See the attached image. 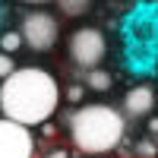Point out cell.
<instances>
[{
    "label": "cell",
    "mask_w": 158,
    "mask_h": 158,
    "mask_svg": "<svg viewBox=\"0 0 158 158\" xmlns=\"http://www.w3.org/2000/svg\"><path fill=\"white\" fill-rule=\"evenodd\" d=\"M60 108V82L44 67H19L0 82V114L22 127H44Z\"/></svg>",
    "instance_id": "obj_1"
},
{
    "label": "cell",
    "mask_w": 158,
    "mask_h": 158,
    "mask_svg": "<svg viewBox=\"0 0 158 158\" xmlns=\"http://www.w3.org/2000/svg\"><path fill=\"white\" fill-rule=\"evenodd\" d=\"M70 142L85 158H98L104 152H114L127 136V114L114 104H79L67 120Z\"/></svg>",
    "instance_id": "obj_2"
},
{
    "label": "cell",
    "mask_w": 158,
    "mask_h": 158,
    "mask_svg": "<svg viewBox=\"0 0 158 158\" xmlns=\"http://www.w3.org/2000/svg\"><path fill=\"white\" fill-rule=\"evenodd\" d=\"M70 60L76 63V67H82L85 73L89 70H98V63L104 60V54H108V41H104L101 29H95V25H82V29H76L70 35Z\"/></svg>",
    "instance_id": "obj_3"
},
{
    "label": "cell",
    "mask_w": 158,
    "mask_h": 158,
    "mask_svg": "<svg viewBox=\"0 0 158 158\" xmlns=\"http://www.w3.org/2000/svg\"><path fill=\"white\" fill-rule=\"evenodd\" d=\"M19 32H22V41H25V48H29V51L44 54V51H51V48L57 44L60 25H57V19L51 16L48 10H32V13H25Z\"/></svg>",
    "instance_id": "obj_4"
},
{
    "label": "cell",
    "mask_w": 158,
    "mask_h": 158,
    "mask_svg": "<svg viewBox=\"0 0 158 158\" xmlns=\"http://www.w3.org/2000/svg\"><path fill=\"white\" fill-rule=\"evenodd\" d=\"M35 152H38V142L32 127L0 117V158H35Z\"/></svg>",
    "instance_id": "obj_5"
},
{
    "label": "cell",
    "mask_w": 158,
    "mask_h": 158,
    "mask_svg": "<svg viewBox=\"0 0 158 158\" xmlns=\"http://www.w3.org/2000/svg\"><path fill=\"white\" fill-rule=\"evenodd\" d=\"M155 108V92L149 85H133L123 95V114L127 117H146Z\"/></svg>",
    "instance_id": "obj_6"
},
{
    "label": "cell",
    "mask_w": 158,
    "mask_h": 158,
    "mask_svg": "<svg viewBox=\"0 0 158 158\" xmlns=\"http://www.w3.org/2000/svg\"><path fill=\"white\" fill-rule=\"evenodd\" d=\"M85 85L95 89V92H108V89L114 85V76H111L108 70H89V73H85Z\"/></svg>",
    "instance_id": "obj_7"
},
{
    "label": "cell",
    "mask_w": 158,
    "mask_h": 158,
    "mask_svg": "<svg viewBox=\"0 0 158 158\" xmlns=\"http://www.w3.org/2000/svg\"><path fill=\"white\" fill-rule=\"evenodd\" d=\"M57 6L63 10V16H82V13H89L92 0H57Z\"/></svg>",
    "instance_id": "obj_8"
},
{
    "label": "cell",
    "mask_w": 158,
    "mask_h": 158,
    "mask_svg": "<svg viewBox=\"0 0 158 158\" xmlns=\"http://www.w3.org/2000/svg\"><path fill=\"white\" fill-rule=\"evenodd\" d=\"M22 44H25L22 32H3V35H0V51H3V54H16Z\"/></svg>",
    "instance_id": "obj_9"
},
{
    "label": "cell",
    "mask_w": 158,
    "mask_h": 158,
    "mask_svg": "<svg viewBox=\"0 0 158 158\" xmlns=\"http://www.w3.org/2000/svg\"><path fill=\"white\" fill-rule=\"evenodd\" d=\"M158 155V146H155V139H139L136 142V158H155Z\"/></svg>",
    "instance_id": "obj_10"
},
{
    "label": "cell",
    "mask_w": 158,
    "mask_h": 158,
    "mask_svg": "<svg viewBox=\"0 0 158 158\" xmlns=\"http://www.w3.org/2000/svg\"><path fill=\"white\" fill-rule=\"evenodd\" d=\"M16 70H19V67H16V60H13V54H3V51H0V82L10 79Z\"/></svg>",
    "instance_id": "obj_11"
},
{
    "label": "cell",
    "mask_w": 158,
    "mask_h": 158,
    "mask_svg": "<svg viewBox=\"0 0 158 158\" xmlns=\"http://www.w3.org/2000/svg\"><path fill=\"white\" fill-rule=\"evenodd\" d=\"M82 95H85V89H82V85H70V89H67V101H73V104L82 101Z\"/></svg>",
    "instance_id": "obj_12"
},
{
    "label": "cell",
    "mask_w": 158,
    "mask_h": 158,
    "mask_svg": "<svg viewBox=\"0 0 158 158\" xmlns=\"http://www.w3.org/2000/svg\"><path fill=\"white\" fill-rule=\"evenodd\" d=\"M48 158H70V152H67V149H51Z\"/></svg>",
    "instance_id": "obj_13"
},
{
    "label": "cell",
    "mask_w": 158,
    "mask_h": 158,
    "mask_svg": "<svg viewBox=\"0 0 158 158\" xmlns=\"http://www.w3.org/2000/svg\"><path fill=\"white\" fill-rule=\"evenodd\" d=\"M19 3H35V6H41V3H48V0H19Z\"/></svg>",
    "instance_id": "obj_14"
},
{
    "label": "cell",
    "mask_w": 158,
    "mask_h": 158,
    "mask_svg": "<svg viewBox=\"0 0 158 158\" xmlns=\"http://www.w3.org/2000/svg\"><path fill=\"white\" fill-rule=\"evenodd\" d=\"M149 127H152V133H158V120H152V123H149Z\"/></svg>",
    "instance_id": "obj_15"
}]
</instances>
